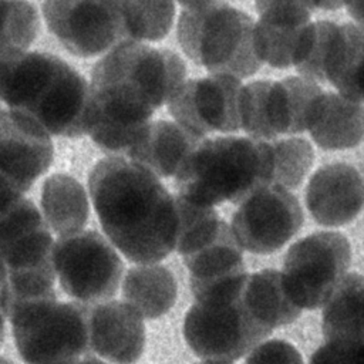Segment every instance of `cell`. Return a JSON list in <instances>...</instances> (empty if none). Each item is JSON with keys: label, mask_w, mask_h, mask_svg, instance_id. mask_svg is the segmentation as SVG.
Returning a JSON list of instances; mask_svg holds the SVG:
<instances>
[{"label": "cell", "mask_w": 364, "mask_h": 364, "mask_svg": "<svg viewBox=\"0 0 364 364\" xmlns=\"http://www.w3.org/2000/svg\"><path fill=\"white\" fill-rule=\"evenodd\" d=\"M88 189L105 235L128 260L155 264L175 250L173 195L152 172L122 156L104 158Z\"/></svg>", "instance_id": "obj_1"}, {"label": "cell", "mask_w": 364, "mask_h": 364, "mask_svg": "<svg viewBox=\"0 0 364 364\" xmlns=\"http://www.w3.org/2000/svg\"><path fill=\"white\" fill-rule=\"evenodd\" d=\"M0 100L48 135L78 138L87 134L90 84L54 54L0 51Z\"/></svg>", "instance_id": "obj_2"}, {"label": "cell", "mask_w": 364, "mask_h": 364, "mask_svg": "<svg viewBox=\"0 0 364 364\" xmlns=\"http://www.w3.org/2000/svg\"><path fill=\"white\" fill-rule=\"evenodd\" d=\"M185 75V63L175 51L124 41L94 64L90 95L117 115L151 122L155 109L171 100Z\"/></svg>", "instance_id": "obj_3"}, {"label": "cell", "mask_w": 364, "mask_h": 364, "mask_svg": "<svg viewBox=\"0 0 364 364\" xmlns=\"http://www.w3.org/2000/svg\"><path fill=\"white\" fill-rule=\"evenodd\" d=\"M267 141L249 136L203 138L175 175L178 196L205 206L242 203L270 185Z\"/></svg>", "instance_id": "obj_4"}, {"label": "cell", "mask_w": 364, "mask_h": 364, "mask_svg": "<svg viewBox=\"0 0 364 364\" xmlns=\"http://www.w3.org/2000/svg\"><path fill=\"white\" fill-rule=\"evenodd\" d=\"M178 41L185 54L212 75L237 80L260 67L253 43V18L225 1L181 3Z\"/></svg>", "instance_id": "obj_5"}, {"label": "cell", "mask_w": 364, "mask_h": 364, "mask_svg": "<svg viewBox=\"0 0 364 364\" xmlns=\"http://www.w3.org/2000/svg\"><path fill=\"white\" fill-rule=\"evenodd\" d=\"M54 239L37 206L26 196L0 213V263L7 277L10 306L57 297Z\"/></svg>", "instance_id": "obj_6"}, {"label": "cell", "mask_w": 364, "mask_h": 364, "mask_svg": "<svg viewBox=\"0 0 364 364\" xmlns=\"http://www.w3.org/2000/svg\"><path fill=\"white\" fill-rule=\"evenodd\" d=\"M7 320L26 364H61L92 353L87 304L57 297L23 301L9 307Z\"/></svg>", "instance_id": "obj_7"}, {"label": "cell", "mask_w": 364, "mask_h": 364, "mask_svg": "<svg viewBox=\"0 0 364 364\" xmlns=\"http://www.w3.org/2000/svg\"><path fill=\"white\" fill-rule=\"evenodd\" d=\"M245 282L196 300L186 311L183 336L198 357L209 361H236L270 336L256 326L239 304Z\"/></svg>", "instance_id": "obj_8"}, {"label": "cell", "mask_w": 364, "mask_h": 364, "mask_svg": "<svg viewBox=\"0 0 364 364\" xmlns=\"http://www.w3.org/2000/svg\"><path fill=\"white\" fill-rule=\"evenodd\" d=\"M53 264L61 289L82 304L115 296L124 272L121 257L97 230L60 236L53 246Z\"/></svg>", "instance_id": "obj_9"}, {"label": "cell", "mask_w": 364, "mask_h": 364, "mask_svg": "<svg viewBox=\"0 0 364 364\" xmlns=\"http://www.w3.org/2000/svg\"><path fill=\"white\" fill-rule=\"evenodd\" d=\"M351 247L340 232H316L293 243L283 260V284L300 309L316 310L347 274Z\"/></svg>", "instance_id": "obj_10"}, {"label": "cell", "mask_w": 364, "mask_h": 364, "mask_svg": "<svg viewBox=\"0 0 364 364\" xmlns=\"http://www.w3.org/2000/svg\"><path fill=\"white\" fill-rule=\"evenodd\" d=\"M189 270V286L196 300L246 279L242 247L230 226L220 218L198 226L175 245Z\"/></svg>", "instance_id": "obj_11"}, {"label": "cell", "mask_w": 364, "mask_h": 364, "mask_svg": "<svg viewBox=\"0 0 364 364\" xmlns=\"http://www.w3.org/2000/svg\"><path fill=\"white\" fill-rule=\"evenodd\" d=\"M301 225L297 198L282 186L267 185L237 205L229 226L242 249L267 255L284 246Z\"/></svg>", "instance_id": "obj_12"}, {"label": "cell", "mask_w": 364, "mask_h": 364, "mask_svg": "<svg viewBox=\"0 0 364 364\" xmlns=\"http://www.w3.org/2000/svg\"><path fill=\"white\" fill-rule=\"evenodd\" d=\"M48 30L77 57L98 55L127 41L118 1H44Z\"/></svg>", "instance_id": "obj_13"}, {"label": "cell", "mask_w": 364, "mask_h": 364, "mask_svg": "<svg viewBox=\"0 0 364 364\" xmlns=\"http://www.w3.org/2000/svg\"><path fill=\"white\" fill-rule=\"evenodd\" d=\"M242 81L230 75H208L185 80L171 97L168 111L181 127L206 138L240 129Z\"/></svg>", "instance_id": "obj_14"}, {"label": "cell", "mask_w": 364, "mask_h": 364, "mask_svg": "<svg viewBox=\"0 0 364 364\" xmlns=\"http://www.w3.org/2000/svg\"><path fill=\"white\" fill-rule=\"evenodd\" d=\"M54 146L31 118L0 108V175L26 193L50 168Z\"/></svg>", "instance_id": "obj_15"}, {"label": "cell", "mask_w": 364, "mask_h": 364, "mask_svg": "<svg viewBox=\"0 0 364 364\" xmlns=\"http://www.w3.org/2000/svg\"><path fill=\"white\" fill-rule=\"evenodd\" d=\"M91 351L114 364H135L145 347L142 317L125 301L87 304Z\"/></svg>", "instance_id": "obj_16"}, {"label": "cell", "mask_w": 364, "mask_h": 364, "mask_svg": "<svg viewBox=\"0 0 364 364\" xmlns=\"http://www.w3.org/2000/svg\"><path fill=\"white\" fill-rule=\"evenodd\" d=\"M304 199L310 215L318 225L330 228L346 225L361 212V173L350 164H327L310 178Z\"/></svg>", "instance_id": "obj_17"}, {"label": "cell", "mask_w": 364, "mask_h": 364, "mask_svg": "<svg viewBox=\"0 0 364 364\" xmlns=\"http://www.w3.org/2000/svg\"><path fill=\"white\" fill-rule=\"evenodd\" d=\"M259 20L253 26L255 50L273 68L291 67V55L301 28L310 23L304 1H257Z\"/></svg>", "instance_id": "obj_18"}, {"label": "cell", "mask_w": 364, "mask_h": 364, "mask_svg": "<svg viewBox=\"0 0 364 364\" xmlns=\"http://www.w3.org/2000/svg\"><path fill=\"white\" fill-rule=\"evenodd\" d=\"M202 139L176 122L154 121L149 122L127 156L156 178H169L176 175L183 161Z\"/></svg>", "instance_id": "obj_19"}, {"label": "cell", "mask_w": 364, "mask_h": 364, "mask_svg": "<svg viewBox=\"0 0 364 364\" xmlns=\"http://www.w3.org/2000/svg\"><path fill=\"white\" fill-rule=\"evenodd\" d=\"M313 141L323 149H348L363 139V102L324 91L316 100L307 127Z\"/></svg>", "instance_id": "obj_20"}, {"label": "cell", "mask_w": 364, "mask_h": 364, "mask_svg": "<svg viewBox=\"0 0 364 364\" xmlns=\"http://www.w3.org/2000/svg\"><path fill=\"white\" fill-rule=\"evenodd\" d=\"M239 304L256 326L270 334L277 327L291 324L301 314L286 293L282 272L273 269L247 276L239 293Z\"/></svg>", "instance_id": "obj_21"}, {"label": "cell", "mask_w": 364, "mask_h": 364, "mask_svg": "<svg viewBox=\"0 0 364 364\" xmlns=\"http://www.w3.org/2000/svg\"><path fill=\"white\" fill-rule=\"evenodd\" d=\"M323 88L301 77H286L272 81L266 95L269 128L277 139L280 135H296L307 131L316 100Z\"/></svg>", "instance_id": "obj_22"}, {"label": "cell", "mask_w": 364, "mask_h": 364, "mask_svg": "<svg viewBox=\"0 0 364 364\" xmlns=\"http://www.w3.org/2000/svg\"><path fill=\"white\" fill-rule=\"evenodd\" d=\"M323 306L326 343L364 346L363 276L360 273H347Z\"/></svg>", "instance_id": "obj_23"}, {"label": "cell", "mask_w": 364, "mask_h": 364, "mask_svg": "<svg viewBox=\"0 0 364 364\" xmlns=\"http://www.w3.org/2000/svg\"><path fill=\"white\" fill-rule=\"evenodd\" d=\"M41 215L50 232L58 236L82 230L90 205L82 185L67 173L48 176L41 186Z\"/></svg>", "instance_id": "obj_24"}, {"label": "cell", "mask_w": 364, "mask_h": 364, "mask_svg": "<svg viewBox=\"0 0 364 364\" xmlns=\"http://www.w3.org/2000/svg\"><path fill=\"white\" fill-rule=\"evenodd\" d=\"M176 280L162 264L131 267L122 283V297L141 317L154 320L168 313L176 300Z\"/></svg>", "instance_id": "obj_25"}, {"label": "cell", "mask_w": 364, "mask_h": 364, "mask_svg": "<svg viewBox=\"0 0 364 364\" xmlns=\"http://www.w3.org/2000/svg\"><path fill=\"white\" fill-rule=\"evenodd\" d=\"M363 28L354 23L338 24L324 61V82L343 97L363 102L361 91Z\"/></svg>", "instance_id": "obj_26"}, {"label": "cell", "mask_w": 364, "mask_h": 364, "mask_svg": "<svg viewBox=\"0 0 364 364\" xmlns=\"http://www.w3.org/2000/svg\"><path fill=\"white\" fill-rule=\"evenodd\" d=\"M125 40L159 41L171 30L175 4L171 1H118Z\"/></svg>", "instance_id": "obj_27"}, {"label": "cell", "mask_w": 364, "mask_h": 364, "mask_svg": "<svg viewBox=\"0 0 364 364\" xmlns=\"http://www.w3.org/2000/svg\"><path fill=\"white\" fill-rule=\"evenodd\" d=\"M338 24L328 20L307 23L296 41L291 67L301 78L316 84L324 82V61Z\"/></svg>", "instance_id": "obj_28"}, {"label": "cell", "mask_w": 364, "mask_h": 364, "mask_svg": "<svg viewBox=\"0 0 364 364\" xmlns=\"http://www.w3.org/2000/svg\"><path fill=\"white\" fill-rule=\"evenodd\" d=\"M267 142L272 155L270 185H277L287 191L299 188L313 165L314 152L310 142L299 136Z\"/></svg>", "instance_id": "obj_29"}, {"label": "cell", "mask_w": 364, "mask_h": 364, "mask_svg": "<svg viewBox=\"0 0 364 364\" xmlns=\"http://www.w3.org/2000/svg\"><path fill=\"white\" fill-rule=\"evenodd\" d=\"M40 28L38 13L28 1H0V51L27 50Z\"/></svg>", "instance_id": "obj_30"}, {"label": "cell", "mask_w": 364, "mask_h": 364, "mask_svg": "<svg viewBox=\"0 0 364 364\" xmlns=\"http://www.w3.org/2000/svg\"><path fill=\"white\" fill-rule=\"evenodd\" d=\"M245 364H304L299 350L289 341L273 338L256 346Z\"/></svg>", "instance_id": "obj_31"}, {"label": "cell", "mask_w": 364, "mask_h": 364, "mask_svg": "<svg viewBox=\"0 0 364 364\" xmlns=\"http://www.w3.org/2000/svg\"><path fill=\"white\" fill-rule=\"evenodd\" d=\"M310 364H363V346L326 343L314 351Z\"/></svg>", "instance_id": "obj_32"}, {"label": "cell", "mask_w": 364, "mask_h": 364, "mask_svg": "<svg viewBox=\"0 0 364 364\" xmlns=\"http://www.w3.org/2000/svg\"><path fill=\"white\" fill-rule=\"evenodd\" d=\"M346 6L348 7V13H350L353 17H355V20H357V24H355V26L361 27V24H363V11H361V9H363V6H364V1H363V0L350 1V3H346Z\"/></svg>", "instance_id": "obj_33"}, {"label": "cell", "mask_w": 364, "mask_h": 364, "mask_svg": "<svg viewBox=\"0 0 364 364\" xmlns=\"http://www.w3.org/2000/svg\"><path fill=\"white\" fill-rule=\"evenodd\" d=\"M306 7L309 9V11L311 10H320V9H326V10H333L337 7H341L344 3L341 1H324V3H306Z\"/></svg>", "instance_id": "obj_34"}, {"label": "cell", "mask_w": 364, "mask_h": 364, "mask_svg": "<svg viewBox=\"0 0 364 364\" xmlns=\"http://www.w3.org/2000/svg\"><path fill=\"white\" fill-rule=\"evenodd\" d=\"M61 364H105V363L98 360L92 354H90V355H84V357H80V358H75V360H71L67 363H61Z\"/></svg>", "instance_id": "obj_35"}, {"label": "cell", "mask_w": 364, "mask_h": 364, "mask_svg": "<svg viewBox=\"0 0 364 364\" xmlns=\"http://www.w3.org/2000/svg\"><path fill=\"white\" fill-rule=\"evenodd\" d=\"M6 320H7V314L4 307L0 304V346L4 340V334H6Z\"/></svg>", "instance_id": "obj_36"}, {"label": "cell", "mask_w": 364, "mask_h": 364, "mask_svg": "<svg viewBox=\"0 0 364 364\" xmlns=\"http://www.w3.org/2000/svg\"><path fill=\"white\" fill-rule=\"evenodd\" d=\"M198 364H230V363H223V361H209V360H205V361L198 363Z\"/></svg>", "instance_id": "obj_37"}, {"label": "cell", "mask_w": 364, "mask_h": 364, "mask_svg": "<svg viewBox=\"0 0 364 364\" xmlns=\"http://www.w3.org/2000/svg\"><path fill=\"white\" fill-rule=\"evenodd\" d=\"M0 364H14V363L6 357H0Z\"/></svg>", "instance_id": "obj_38"}]
</instances>
